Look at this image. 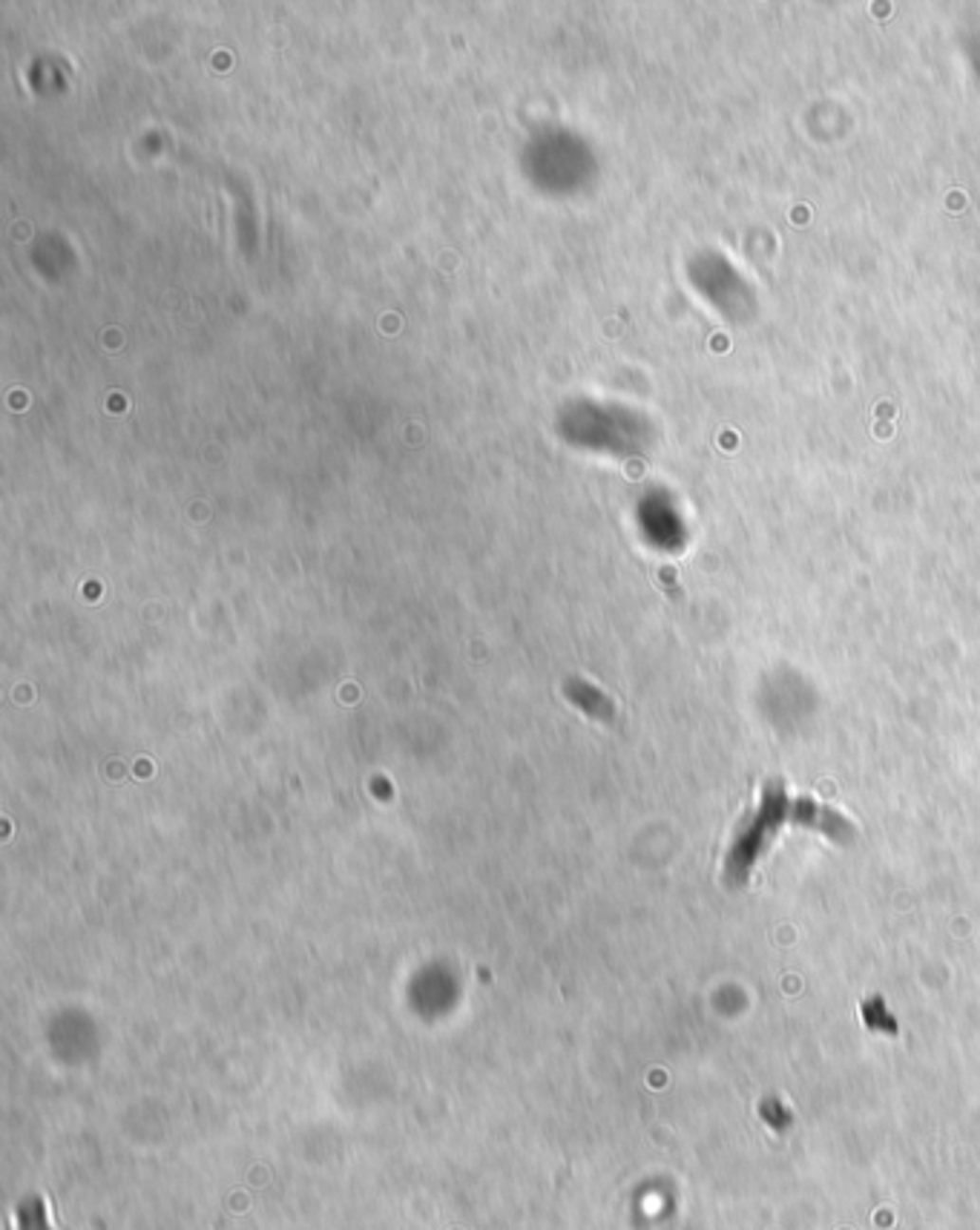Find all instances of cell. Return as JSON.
Instances as JSON below:
<instances>
[{"label":"cell","instance_id":"6da1fadb","mask_svg":"<svg viewBox=\"0 0 980 1230\" xmlns=\"http://www.w3.org/2000/svg\"><path fill=\"white\" fill-rule=\"evenodd\" d=\"M15 1230H58L49 1202L38 1193L21 1199L15 1207Z\"/></svg>","mask_w":980,"mask_h":1230}]
</instances>
